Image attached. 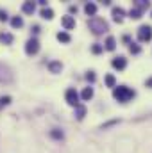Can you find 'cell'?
Here are the masks:
<instances>
[{
	"label": "cell",
	"instance_id": "obj_1",
	"mask_svg": "<svg viewBox=\"0 0 152 153\" xmlns=\"http://www.w3.org/2000/svg\"><path fill=\"white\" fill-rule=\"evenodd\" d=\"M88 27H90V30H91L95 36H100V34H104V32L109 30L108 22H106L104 18H99V16H93V18L88 22Z\"/></svg>",
	"mask_w": 152,
	"mask_h": 153
},
{
	"label": "cell",
	"instance_id": "obj_2",
	"mask_svg": "<svg viewBox=\"0 0 152 153\" xmlns=\"http://www.w3.org/2000/svg\"><path fill=\"white\" fill-rule=\"evenodd\" d=\"M134 94H136V93H134L131 87H127V85H118V87L113 89V98L118 100L120 103H127L131 98H134Z\"/></svg>",
	"mask_w": 152,
	"mask_h": 153
},
{
	"label": "cell",
	"instance_id": "obj_3",
	"mask_svg": "<svg viewBox=\"0 0 152 153\" xmlns=\"http://www.w3.org/2000/svg\"><path fill=\"white\" fill-rule=\"evenodd\" d=\"M152 39V27L150 25H141L138 29V41L140 43H147Z\"/></svg>",
	"mask_w": 152,
	"mask_h": 153
},
{
	"label": "cell",
	"instance_id": "obj_4",
	"mask_svg": "<svg viewBox=\"0 0 152 153\" xmlns=\"http://www.w3.org/2000/svg\"><path fill=\"white\" fill-rule=\"evenodd\" d=\"M25 52L27 55H36L39 52V41L36 38H31L27 43H25Z\"/></svg>",
	"mask_w": 152,
	"mask_h": 153
},
{
	"label": "cell",
	"instance_id": "obj_5",
	"mask_svg": "<svg viewBox=\"0 0 152 153\" xmlns=\"http://www.w3.org/2000/svg\"><path fill=\"white\" fill-rule=\"evenodd\" d=\"M9 82H13V71L7 66L0 64V84H9Z\"/></svg>",
	"mask_w": 152,
	"mask_h": 153
},
{
	"label": "cell",
	"instance_id": "obj_6",
	"mask_svg": "<svg viewBox=\"0 0 152 153\" xmlns=\"http://www.w3.org/2000/svg\"><path fill=\"white\" fill-rule=\"evenodd\" d=\"M65 98H66V103H68V105H72V107L81 105V103H79V93H77L75 89H68V91H66V94H65Z\"/></svg>",
	"mask_w": 152,
	"mask_h": 153
},
{
	"label": "cell",
	"instance_id": "obj_7",
	"mask_svg": "<svg viewBox=\"0 0 152 153\" xmlns=\"http://www.w3.org/2000/svg\"><path fill=\"white\" fill-rule=\"evenodd\" d=\"M111 64H113L114 70L122 71V70H125V66H127V59H125V57H116V59H113Z\"/></svg>",
	"mask_w": 152,
	"mask_h": 153
},
{
	"label": "cell",
	"instance_id": "obj_8",
	"mask_svg": "<svg viewBox=\"0 0 152 153\" xmlns=\"http://www.w3.org/2000/svg\"><path fill=\"white\" fill-rule=\"evenodd\" d=\"M61 23H63V27H65L66 30L75 29V20H74V16H63V18H61Z\"/></svg>",
	"mask_w": 152,
	"mask_h": 153
},
{
	"label": "cell",
	"instance_id": "obj_9",
	"mask_svg": "<svg viewBox=\"0 0 152 153\" xmlns=\"http://www.w3.org/2000/svg\"><path fill=\"white\" fill-rule=\"evenodd\" d=\"M123 16H125V11L122 7H113V20L116 23H122L123 22Z\"/></svg>",
	"mask_w": 152,
	"mask_h": 153
},
{
	"label": "cell",
	"instance_id": "obj_10",
	"mask_svg": "<svg viewBox=\"0 0 152 153\" xmlns=\"http://www.w3.org/2000/svg\"><path fill=\"white\" fill-rule=\"evenodd\" d=\"M48 70H50V73H59L63 70V64L59 61H50L48 62Z\"/></svg>",
	"mask_w": 152,
	"mask_h": 153
},
{
	"label": "cell",
	"instance_id": "obj_11",
	"mask_svg": "<svg viewBox=\"0 0 152 153\" xmlns=\"http://www.w3.org/2000/svg\"><path fill=\"white\" fill-rule=\"evenodd\" d=\"M22 11H23L25 14H32V13L36 11V5H34V2H23V5H22Z\"/></svg>",
	"mask_w": 152,
	"mask_h": 153
},
{
	"label": "cell",
	"instance_id": "obj_12",
	"mask_svg": "<svg viewBox=\"0 0 152 153\" xmlns=\"http://www.w3.org/2000/svg\"><path fill=\"white\" fill-rule=\"evenodd\" d=\"M84 11H86L88 16H95V14H97V5H95L93 2H88V4L84 5Z\"/></svg>",
	"mask_w": 152,
	"mask_h": 153
},
{
	"label": "cell",
	"instance_id": "obj_13",
	"mask_svg": "<svg viewBox=\"0 0 152 153\" xmlns=\"http://www.w3.org/2000/svg\"><path fill=\"white\" fill-rule=\"evenodd\" d=\"M134 7H136V9H140V11L143 13L145 9H149V7H150V2H147V0H136V2H134Z\"/></svg>",
	"mask_w": 152,
	"mask_h": 153
},
{
	"label": "cell",
	"instance_id": "obj_14",
	"mask_svg": "<svg viewBox=\"0 0 152 153\" xmlns=\"http://www.w3.org/2000/svg\"><path fill=\"white\" fill-rule=\"evenodd\" d=\"M84 116H86V107H84V105H77L75 107V117L79 121H82Z\"/></svg>",
	"mask_w": 152,
	"mask_h": 153
},
{
	"label": "cell",
	"instance_id": "obj_15",
	"mask_svg": "<svg viewBox=\"0 0 152 153\" xmlns=\"http://www.w3.org/2000/svg\"><path fill=\"white\" fill-rule=\"evenodd\" d=\"M104 45H106V50H109V52H113L114 48H116V39H114L113 36H109V38L106 39V43H104Z\"/></svg>",
	"mask_w": 152,
	"mask_h": 153
},
{
	"label": "cell",
	"instance_id": "obj_16",
	"mask_svg": "<svg viewBox=\"0 0 152 153\" xmlns=\"http://www.w3.org/2000/svg\"><path fill=\"white\" fill-rule=\"evenodd\" d=\"M41 18H45V20H52V18H54V11H52L50 7H43V9H41Z\"/></svg>",
	"mask_w": 152,
	"mask_h": 153
},
{
	"label": "cell",
	"instance_id": "obj_17",
	"mask_svg": "<svg viewBox=\"0 0 152 153\" xmlns=\"http://www.w3.org/2000/svg\"><path fill=\"white\" fill-rule=\"evenodd\" d=\"M81 98H82L84 102H88V100H91V98H93V89H91V87H84V91H82V94H81Z\"/></svg>",
	"mask_w": 152,
	"mask_h": 153
},
{
	"label": "cell",
	"instance_id": "obj_18",
	"mask_svg": "<svg viewBox=\"0 0 152 153\" xmlns=\"http://www.w3.org/2000/svg\"><path fill=\"white\" fill-rule=\"evenodd\" d=\"M11 25H13L14 29H22V27H23V20H22V16H14V18L11 20Z\"/></svg>",
	"mask_w": 152,
	"mask_h": 153
},
{
	"label": "cell",
	"instance_id": "obj_19",
	"mask_svg": "<svg viewBox=\"0 0 152 153\" xmlns=\"http://www.w3.org/2000/svg\"><path fill=\"white\" fill-rule=\"evenodd\" d=\"M0 41H2L4 45H11V43H13V36H11L9 32H2V34H0Z\"/></svg>",
	"mask_w": 152,
	"mask_h": 153
},
{
	"label": "cell",
	"instance_id": "obj_20",
	"mask_svg": "<svg viewBox=\"0 0 152 153\" xmlns=\"http://www.w3.org/2000/svg\"><path fill=\"white\" fill-rule=\"evenodd\" d=\"M141 14H143V13H141L140 9H136V7H132V9L129 11V16H131L132 20H140V18H141Z\"/></svg>",
	"mask_w": 152,
	"mask_h": 153
},
{
	"label": "cell",
	"instance_id": "obj_21",
	"mask_svg": "<svg viewBox=\"0 0 152 153\" xmlns=\"http://www.w3.org/2000/svg\"><path fill=\"white\" fill-rule=\"evenodd\" d=\"M104 82H106V85H108V87H116V85H114V84H116V78H114V75H106Z\"/></svg>",
	"mask_w": 152,
	"mask_h": 153
},
{
	"label": "cell",
	"instance_id": "obj_22",
	"mask_svg": "<svg viewBox=\"0 0 152 153\" xmlns=\"http://www.w3.org/2000/svg\"><path fill=\"white\" fill-rule=\"evenodd\" d=\"M50 137H54V139H57V141H61L65 135H63V132L61 130H57V128H54V130H50Z\"/></svg>",
	"mask_w": 152,
	"mask_h": 153
},
{
	"label": "cell",
	"instance_id": "obj_23",
	"mask_svg": "<svg viewBox=\"0 0 152 153\" xmlns=\"http://www.w3.org/2000/svg\"><path fill=\"white\" fill-rule=\"evenodd\" d=\"M57 39L61 43H70V34L68 32H57Z\"/></svg>",
	"mask_w": 152,
	"mask_h": 153
},
{
	"label": "cell",
	"instance_id": "obj_24",
	"mask_svg": "<svg viewBox=\"0 0 152 153\" xmlns=\"http://www.w3.org/2000/svg\"><path fill=\"white\" fill-rule=\"evenodd\" d=\"M129 52H131V53H134V55H138V53L141 52V48H140L136 43H129Z\"/></svg>",
	"mask_w": 152,
	"mask_h": 153
},
{
	"label": "cell",
	"instance_id": "obj_25",
	"mask_svg": "<svg viewBox=\"0 0 152 153\" xmlns=\"http://www.w3.org/2000/svg\"><path fill=\"white\" fill-rule=\"evenodd\" d=\"M102 50H104V48H102V45H99V43H95V45L91 46V52H93V53H97V55H99Z\"/></svg>",
	"mask_w": 152,
	"mask_h": 153
},
{
	"label": "cell",
	"instance_id": "obj_26",
	"mask_svg": "<svg viewBox=\"0 0 152 153\" xmlns=\"http://www.w3.org/2000/svg\"><path fill=\"white\" fill-rule=\"evenodd\" d=\"M11 103V96H0V107L2 105H9Z\"/></svg>",
	"mask_w": 152,
	"mask_h": 153
},
{
	"label": "cell",
	"instance_id": "obj_27",
	"mask_svg": "<svg viewBox=\"0 0 152 153\" xmlns=\"http://www.w3.org/2000/svg\"><path fill=\"white\" fill-rule=\"evenodd\" d=\"M95 78H97V76H95L93 71H88V73H86V80H88V82H95Z\"/></svg>",
	"mask_w": 152,
	"mask_h": 153
},
{
	"label": "cell",
	"instance_id": "obj_28",
	"mask_svg": "<svg viewBox=\"0 0 152 153\" xmlns=\"http://www.w3.org/2000/svg\"><path fill=\"white\" fill-rule=\"evenodd\" d=\"M114 123H118V119H113V121H108V123H104V125H102V130H104V128H109V126H113Z\"/></svg>",
	"mask_w": 152,
	"mask_h": 153
},
{
	"label": "cell",
	"instance_id": "obj_29",
	"mask_svg": "<svg viewBox=\"0 0 152 153\" xmlns=\"http://www.w3.org/2000/svg\"><path fill=\"white\" fill-rule=\"evenodd\" d=\"M0 22H7V13L4 9H0Z\"/></svg>",
	"mask_w": 152,
	"mask_h": 153
},
{
	"label": "cell",
	"instance_id": "obj_30",
	"mask_svg": "<svg viewBox=\"0 0 152 153\" xmlns=\"http://www.w3.org/2000/svg\"><path fill=\"white\" fill-rule=\"evenodd\" d=\"M39 30H41V29H39V25H32V34H38Z\"/></svg>",
	"mask_w": 152,
	"mask_h": 153
},
{
	"label": "cell",
	"instance_id": "obj_31",
	"mask_svg": "<svg viewBox=\"0 0 152 153\" xmlns=\"http://www.w3.org/2000/svg\"><path fill=\"white\" fill-rule=\"evenodd\" d=\"M145 85H147V87H152V76H150V78H147V80H145Z\"/></svg>",
	"mask_w": 152,
	"mask_h": 153
},
{
	"label": "cell",
	"instance_id": "obj_32",
	"mask_svg": "<svg viewBox=\"0 0 152 153\" xmlns=\"http://www.w3.org/2000/svg\"><path fill=\"white\" fill-rule=\"evenodd\" d=\"M70 13H72V14L77 13V5H70Z\"/></svg>",
	"mask_w": 152,
	"mask_h": 153
},
{
	"label": "cell",
	"instance_id": "obj_33",
	"mask_svg": "<svg viewBox=\"0 0 152 153\" xmlns=\"http://www.w3.org/2000/svg\"><path fill=\"white\" fill-rule=\"evenodd\" d=\"M122 39H123V43H131V38H129V36H123Z\"/></svg>",
	"mask_w": 152,
	"mask_h": 153
}]
</instances>
